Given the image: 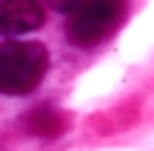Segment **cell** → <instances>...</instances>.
<instances>
[{
	"label": "cell",
	"instance_id": "cell-3",
	"mask_svg": "<svg viewBox=\"0 0 154 151\" xmlns=\"http://www.w3.org/2000/svg\"><path fill=\"white\" fill-rule=\"evenodd\" d=\"M46 20L40 0H0V34H29Z\"/></svg>",
	"mask_w": 154,
	"mask_h": 151
},
{
	"label": "cell",
	"instance_id": "cell-5",
	"mask_svg": "<svg viewBox=\"0 0 154 151\" xmlns=\"http://www.w3.org/2000/svg\"><path fill=\"white\" fill-rule=\"evenodd\" d=\"M49 3H51V9H57V11H63V14H72V11L77 9V6H80L83 3V0H49Z\"/></svg>",
	"mask_w": 154,
	"mask_h": 151
},
{
	"label": "cell",
	"instance_id": "cell-1",
	"mask_svg": "<svg viewBox=\"0 0 154 151\" xmlns=\"http://www.w3.org/2000/svg\"><path fill=\"white\" fill-rule=\"evenodd\" d=\"M49 68L46 46L32 40H6L0 43V94L20 97L40 86Z\"/></svg>",
	"mask_w": 154,
	"mask_h": 151
},
{
	"label": "cell",
	"instance_id": "cell-2",
	"mask_svg": "<svg viewBox=\"0 0 154 151\" xmlns=\"http://www.w3.org/2000/svg\"><path fill=\"white\" fill-rule=\"evenodd\" d=\"M128 11V0H83L66 20L69 43L80 49H91L109 40L123 26Z\"/></svg>",
	"mask_w": 154,
	"mask_h": 151
},
{
	"label": "cell",
	"instance_id": "cell-4",
	"mask_svg": "<svg viewBox=\"0 0 154 151\" xmlns=\"http://www.w3.org/2000/svg\"><path fill=\"white\" fill-rule=\"evenodd\" d=\"M29 128L43 137H54L66 128V117L57 108H37V111L29 114Z\"/></svg>",
	"mask_w": 154,
	"mask_h": 151
}]
</instances>
